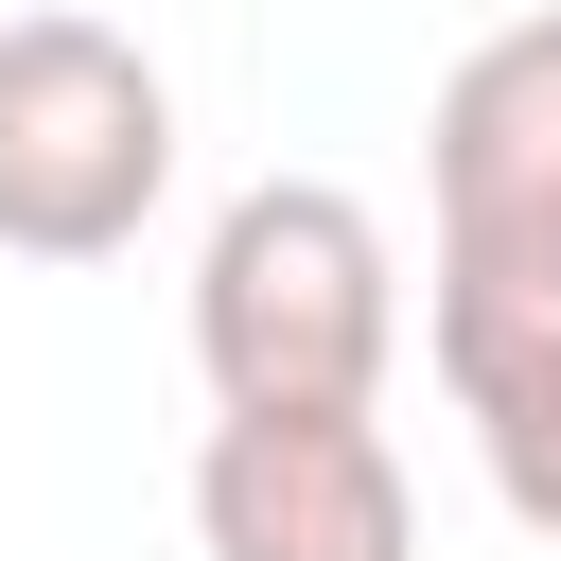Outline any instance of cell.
Listing matches in <instances>:
<instances>
[{
    "instance_id": "cell-1",
    "label": "cell",
    "mask_w": 561,
    "mask_h": 561,
    "mask_svg": "<svg viewBox=\"0 0 561 561\" xmlns=\"http://www.w3.org/2000/svg\"><path fill=\"white\" fill-rule=\"evenodd\" d=\"M403 245L333 175H245L193 245V368L210 403H386Z\"/></svg>"
},
{
    "instance_id": "cell-3",
    "label": "cell",
    "mask_w": 561,
    "mask_h": 561,
    "mask_svg": "<svg viewBox=\"0 0 561 561\" xmlns=\"http://www.w3.org/2000/svg\"><path fill=\"white\" fill-rule=\"evenodd\" d=\"M438 298H561V18H508L438 70Z\"/></svg>"
},
{
    "instance_id": "cell-5",
    "label": "cell",
    "mask_w": 561,
    "mask_h": 561,
    "mask_svg": "<svg viewBox=\"0 0 561 561\" xmlns=\"http://www.w3.org/2000/svg\"><path fill=\"white\" fill-rule=\"evenodd\" d=\"M421 351H438L508 526L561 543V298H421Z\"/></svg>"
},
{
    "instance_id": "cell-4",
    "label": "cell",
    "mask_w": 561,
    "mask_h": 561,
    "mask_svg": "<svg viewBox=\"0 0 561 561\" xmlns=\"http://www.w3.org/2000/svg\"><path fill=\"white\" fill-rule=\"evenodd\" d=\"M193 526L210 561H421V508L368 403H228L193 456Z\"/></svg>"
},
{
    "instance_id": "cell-2",
    "label": "cell",
    "mask_w": 561,
    "mask_h": 561,
    "mask_svg": "<svg viewBox=\"0 0 561 561\" xmlns=\"http://www.w3.org/2000/svg\"><path fill=\"white\" fill-rule=\"evenodd\" d=\"M175 193V88L105 18H0V245L18 263H123Z\"/></svg>"
}]
</instances>
